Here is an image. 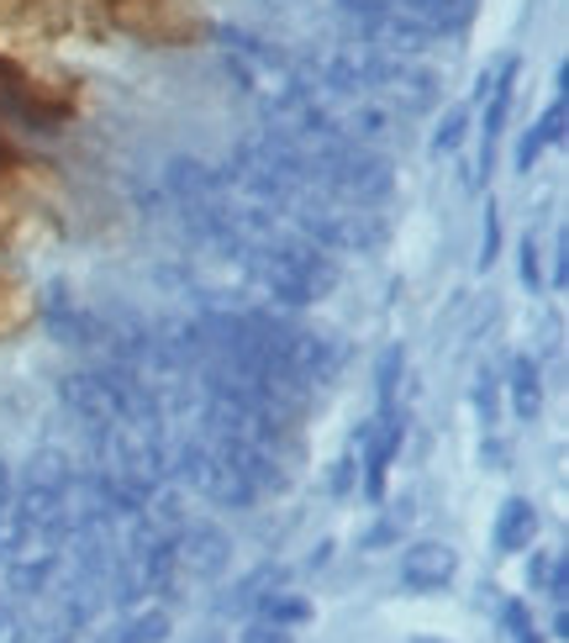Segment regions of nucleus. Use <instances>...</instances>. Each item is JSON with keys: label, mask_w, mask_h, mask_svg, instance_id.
Masks as SVG:
<instances>
[{"label": "nucleus", "mask_w": 569, "mask_h": 643, "mask_svg": "<svg viewBox=\"0 0 569 643\" xmlns=\"http://www.w3.org/2000/svg\"><path fill=\"white\" fill-rule=\"evenodd\" d=\"M248 643H290V633H275V628H254Z\"/></svg>", "instance_id": "3"}, {"label": "nucleus", "mask_w": 569, "mask_h": 643, "mask_svg": "<svg viewBox=\"0 0 569 643\" xmlns=\"http://www.w3.org/2000/svg\"><path fill=\"white\" fill-rule=\"evenodd\" d=\"M533 533V512L522 506V501H512V512H506V523L496 527V538H501V548H517L522 538Z\"/></svg>", "instance_id": "2"}, {"label": "nucleus", "mask_w": 569, "mask_h": 643, "mask_svg": "<svg viewBox=\"0 0 569 643\" xmlns=\"http://www.w3.org/2000/svg\"><path fill=\"white\" fill-rule=\"evenodd\" d=\"M449 554H443V548H417V554H411V565H406V575H411V580H417V586H438V580H449Z\"/></svg>", "instance_id": "1"}, {"label": "nucleus", "mask_w": 569, "mask_h": 643, "mask_svg": "<svg viewBox=\"0 0 569 643\" xmlns=\"http://www.w3.org/2000/svg\"><path fill=\"white\" fill-rule=\"evenodd\" d=\"M275 612H280V618H307V607H301V601H275Z\"/></svg>", "instance_id": "4"}]
</instances>
